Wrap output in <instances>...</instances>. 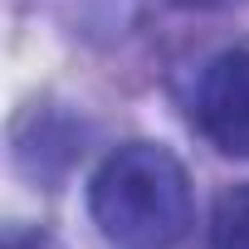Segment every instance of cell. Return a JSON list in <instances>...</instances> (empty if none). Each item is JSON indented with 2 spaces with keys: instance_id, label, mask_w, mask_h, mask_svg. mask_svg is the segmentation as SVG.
Returning <instances> with one entry per match:
<instances>
[{
  "instance_id": "obj_1",
  "label": "cell",
  "mask_w": 249,
  "mask_h": 249,
  "mask_svg": "<svg viewBox=\"0 0 249 249\" xmlns=\"http://www.w3.org/2000/svg\"><path fill=\"white\" fill-rule=\"evenodd\" d=\"M88 210L112 249H176L191 230L186 166L157 142H127L93 171Z\"/></svg>"
},
{
  "instance_id": "obj_3",
  "label": "cell",
  "mask_w": 249,
  "mask_h": 249,
  "mask_svg": "<svg viewBox=\"0 0 249 249\" xmlns=\"http://www.w3.org/2000/svg\"><path fill=\"white\" fill-rule=\"evenodd\" d=\"M205 249H249V186H230L215 200Z\"/></svg>"
},
{
  "instance_id": "obj_2",
  "label": "cell",
  "mask_w": 249,
  "mask_h": 249,
  "mask_svg": "<svg viewBox=\"0 0 249 249\" xmlns=\"http://www.w3.org/2000/svg\"><path fill=\"white\" fill-rule=\"evenodd\" d=\"M196 122L220 152L249 157V49H225L205 64L196 83Z\"/></svg>"
},
{
  "instance_id": "obj_4",
  "label": "cell",
  "mask_w": 249,
  "mask_h": 249,
  "mask_svg": "<svg viewBox=\"0 0 249 249\" xmlns=\"http://www.w3.org/2000/svg\"><path fill=\"white\" fill-rule=\"evenodd\" d=\"M176 10H225V5H239V0H166Z\"/></svg>"
}]
</instances>
